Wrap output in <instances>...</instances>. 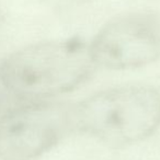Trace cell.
Listing matches in <instances>:
<instances>
[{"mask_svg":"<svg viewBox=\"0 0 160 160\" xmlns=\"http://www.w3.org/2000/svg\"><path fill=\"white\" fill-rule=\"evenodd\" d=\"M1 67L12 98L27 103L51 100L76 89L89 79L96 64L89 44L71 38L23 47Z\"/></svg>","mask_w":160,"mask_h":160,"instance_id":"1","label":"cell"},{"mask_svg":"<svg viewBox=\"0 0 160 160\" xmlns=\"http://www.w3.org/2000/svg\"><path fill=\"white\" fill-rule=\"evenodd\" d=\"M75 131L112 147L144 140L160 126V92L146 86L101 91L72 105Z\"/></svg>","mask_w":160,"mask_h":160,"instance_id":"2","label":"cell"},{"mask_svg":"<svg viewBox=\"0 0 160 160\" xmlns=\"http://www.w3.org/2000/svg\"><path fill=\"white\" fill-rule=\"evenodd\" d=\"M72 105L27 102L0 118V160H34L73 131Z\"/></svg>","mask_w":160,"mask_h":160,"instance_id":"3","label":"cell"},{"mask_svg":"<svg viewBox=\"0 0 160 160\" xmlns=\"http://www.w3.org/2000/svg\"><path fill=\"white\" fill-rule=\"evenodd\" d=\"M96 66L122 70L153 62L160 57V13L132 12L116 17L89 44Z\"/></svg>","mask_w":160,"mask_h":160,"instance_id":"4","label":"cell"},{"mask_svg":"<svg viewBox=\"0 0 160 160\" xmlns=\"http://www.w3.org/2000/svg\"><path fill=\"white\" fill-rule=\"evenodd\" d=\"M10 98H12V96L10 93L9 89H8L7 85H6L5 77H3L2 72V67L0 65V111L7 104V102L9 101Z\"/></svg>","mask_w":160,"mask_h":160,"instance_id":"5","label":"cell"}]
</instances>
